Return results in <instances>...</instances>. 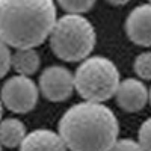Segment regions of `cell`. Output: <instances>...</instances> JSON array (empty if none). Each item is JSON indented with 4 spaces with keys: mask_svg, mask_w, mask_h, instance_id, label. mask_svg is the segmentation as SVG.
<instances>
[{
    "mask_svg": "<svg viewBox=\"0 0 151 151\" xmlns=\"http://www.w3.org/2000/svg\"><path fill=\"white\" fill-rule=\"evenodd\" d=\"M110 5H115V6H122V5H127L130 0H107Z\"/></svg>",
    "mask_w": 151,
    "mask_h": 151,
    "instance_id": "cell-17",
    "label": "cell"
},
{
    "mask_svg": "<svg viewBox=\"0 0 151 151\" xmlns=\"http://www.w3.org/2000/svg\"><path fill=\"white\" fill-rule=\"evenodd\" d=\"M137 142L142 150H151V118L142 122L137 132Z\"/></svg>",
    "mask_w": 151,
    "mask_h": 151,
    "instance_id": "cell-15",
    "label": "cell"
},
{
    "mask_svg": "<svg viewBox=\"0 0 151 151\" xmlns=\"http://www.w3.org/2000/svg\"><path fill=\"white\" fill-rule=\"evenodd\" d=\"M2 148H3V147H2V145H0V150H2Z\"/></svg>",
    "mask_w": 151,
    "mask_h": 151,
    "instance_id": "cell-20",
    "label": "cell"
},
{
    "mask_svg": "<svg viewBox=\"0 0 151 151\" xmlns=\"http://www.w3.org/2000/svg\"><path fill=\"white\" fill-rule=\"evenodd\" d=\"M48 41L52 52L60 60L79 62L92 53L97 35L86 17L82 14H67L56 20Z\"/></svg>",
    "mask_w": 151,
    "mask_h": 151,
    "instance_id": "cell-3",
    "label": "cell"
},
{
    "mask_svg": "<svg viewBox=\"0 0 151 151\" xmlns=\"http://www.w3.org/2000/svg\"><path fill=\"white\" fill-rule=\"evenodd\" d=\"M56 2L68 14H85L92 9L97 0H56Z\"/></svg>",
    "mask_w": 151,
    "mask_h": 151,
    "instance_id": "cell-12",
    "label": "cell"
},
{
    "mask_svg": "<svg viewBox=\"0 0 151 151\" xmlns=\"http://www.w3.org/2000/svg\"><path fill=\"white\" fill-rule=\"evenodd\" d=\"M119 71L104 56H88L74 73V89L88 101H107L115 97Z\"/></svg>",
    "mask_w": 151,
    "mask_h": 151,
    "instance_id": "cell-4",
    "label": "cell"
},
{
    "mask_svg": "<svg viewBox=\"0 0 151 151\" xmlns=\"http://www.w3.org/2000/svg\"><path fill=\"white\" fill-rule=\"evenodd\" d=\"M40 98V89L30 76L17 74L9 77L0 89L3 107L14 113H27L35 109Z\"/></svg>",
    "mask_w": 151,
    "mask_h": 151,
    "instance_id": "cell-5",
    "label": "cell"
},
{
    "mask_svg": "<svg viewBox=\"0 0 151 151\" xmlns=\"http://www.w3.org/2000/svg\"><path fill=\"white\" fill-rule=\"evenodd\" d=\"M148 2H150V3H151V0H148Z\"/></svg>",
    "mask_w": 151,
    "mask_h": 151,
    "instance_id": "cell-21",
    "label": "cell"
},
{
    "mask_svg": "<svg viewBox=\"0 0 151 151\" xmlns=\"http://www.w3.org/2000/svg\"><path fill=\"white\" fill-rule=\"evenodd\" d=\"M129 40L141 47H151V3L134 8L125 20Z\"/></svg>",
    "mask_w": 151,
    "mask_h": 151,
    "instance_id": "cell-7",
    "label": "cell"
},
{
    "mask_svg": "<svg viewBox=\"0 0 151 151\" xmlns=\"http://www.w3.org/2000/svg\"><path fill=\"white\" fill-rule=\"evenodd\" d=\"M26 125L18 118L0 119V145L3 148H17L26 136Z\"/></svg>",
    "mask_w": 151,
    "mask_h": 151,
    "instance_id": "cell-10",
    "label": "cell"
},
{
    "mask_svg": "<svg viewBox=\"0 0 151 151\" xmlns=\"http://www.w3.org/2000/svg\"><path fill=\"white\" fill-rule=\"evenodd\" d=\"M136 76L142 80H151V52L141 53L133 62Z\"/></svg>",
    "mask_w": 151,
    "mask_h": 151,
    "instance_id": "cell-13",
    "label": "cell"
},
{
    "mask_svg": "<svg viewBox=\"0 0 151 151\" xmlns=\"http://www.w3.org/2000/svg\"><path fill=\"white\" fill-rule=\"evenodd\" d=\"M148 100H150V103H151V89L148 91Z\"/></svg>",
    "mask_w": 151,
    "mask_h": 151,
    "instance_id": "cell-19",
    "label": "cell"
},
{
    "mask_svg": "<svg viewBox=\"0 0 151 151\" xmlns=\"http://www.w3.org/2000/svg\"><path fill=\"white\" fill-rule=\"evenodd\" d=\"M116 103L125 112H139L148 103V89L142 80L137 79H125L119 80L116 88Z\"/></svg>",
    "mask_w": 151,
    "mask_h": 151,
    "instance_id": "cell-8",
    "label": "cell"
},
{
    "mask_svg": "<svg viewBox=\"0 0 151 151\" xmlns=\"http://www.w3.org/2000/svg\"><path fill=\"white\" fill-rule=\"evenodd\" d=\"M119 124L107 106L88 101L71 106L59 121V134L68 150L103 151L112 150L118 139Z\"/></svg>",
    "mask_w": 151,
    "mask_h": 151,
    "instance_id": "cell-1",
    "label": "cell"
},
{
    "mask_svg": "<svg viewBox=\"0 0 151 151\" xmlns=\"http://www.w3.org/2000/svg\"><path fill=\"white\" fill-rule=\"evenodd\" d=\"M38 89L48 101H65L74 91V74L65 67L50 65L41 73Z\"/></svg>",
    "mask_w": 151,
    "mask_h": 151,
    "instance_id": "cell-6",
    "label": "cell"
},
{
    "mask_svg": "<svg viewBox=\"0 0 151 151\" xmlns=\"http://www.w3.org/2000/svg\"><path fill=\"white\" fill-rule=\"evenodd\" d=\"M26 151H56V150H67L64 141L59 133L47 129H36L30 133H26L24 139L21 141L20 147Z\"/></svg>",
    "mask_w": 151,
    "mask_h": 151,
    "instance_id": "cell-9",
    "label": "cell"
},
{
    "mask_svg": "<svg viewBox=\"0 0 151 151\" xmlns=\"http://www.w3.org/2000/svg\"><path fill=\"white\" fill-rule=\"evenodd\" d=\"M112 150H132V151H139L142 150L139 142L137 141H133L130 139V137H127V139H116L115 144H113Z\"/></svg>",
    "mask_w": 151,
    "mask_h": 151,
    "instance_id": "cell-16",
    "label": "cell"
},
{
    "mask_svg": "<svg viewBox=\"0 0 151 151\" xmlns=\"http://www.w3.org/2000/svg\"><path fill=\"white\" fill-rule=\"evenodd\" d=\"M11 70V50L9 45L0 40V80L8 74Z\"/></svg>",
    "mask_w": 151,
    "mask_h": 151,
    "instance_id": "cell-14",
    "label": "cell"
},
{
    "mask_svg": "<svg viewBox=\"0 0 151 151\" xmlns=\"http://www.w3.org/2000/svg\"><path fill=\"white\" fill-rule=\"evenodd\" d=\"M56 20L55 0H0V40L9 47L41 45Z\"/></svg>",
    "mask_w": 151,
    "mask_h": 151,
    "instance_id": "cell-2",
    "label": "cell"
},
{
    "mask_svg": "<svg viewBox=\"0 0 151 151\" xmlns=\"http://www.w3.org/2000/svg\"><path fill=\"white\" fill-rule=\"evenodd\" d=\"M2 116H3V103L0 100V119H2Z\"/></svg>",
    "mask_w": 151,
    "mask_h": 151,
    "instance_id": "cell-18",
    "label": "cell"
},
{
    "mask_svg": "<svg viewBox=\"0 0 151 151\" xmlns=\"http://www.w3.org/2000/svg\"><path fill=\"white\" fill-rule=\"evenodd\" d=\"M17 52L11 55V68H14L17 74L32 76L40 70L41 59L35 48H15Z\"/></svg>",
    "mask_w": 151,
    "mask_h": 151,
    "instance_id": "cell-11",
    "label": "cell"
}]
</instances>
